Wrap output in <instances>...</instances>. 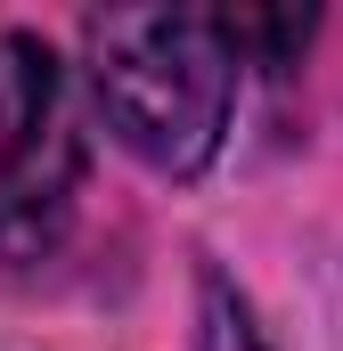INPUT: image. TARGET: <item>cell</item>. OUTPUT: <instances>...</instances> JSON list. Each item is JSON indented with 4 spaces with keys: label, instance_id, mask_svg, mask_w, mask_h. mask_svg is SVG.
<instances>
[{
    "label": "cell",
    "instance_id": "obj_1",
    "mask_svg": "<svg viewBox=\"0 0 343 351\" xmlns=\"http://www.w3.org/2000/svg\"><path fill=\"white\" fill-rule=\"evenodd\" d=\"M90 98L106 131L156 164V172H204L229 98H237V49L221 16L204 8H106L90 16Z\"/></svg>",
    "mask_w": 343,
    "mask_h": 351
},
{
    "label": "cell",
    "instance_id": "obj_2",
    "mask_svg": "<svg viewBox=\"0 0 343 351\" xmlns=\"http://www.w3.org/2000/svg\"><path fill=\"white\" fill-rule=\"evenodd\" d=\"M82 196V114L66 66L33 33H0V262H33L66 237Z\"/></svg>",
    "mask_w": 343,
    "mask_h": 351
},
{
    "label": "cell",
    "instance_id": "obj_3",
    "mask_svg": "<svg viewBox=\"0 0 343 351\" xmlns=\"http://www.w3.org/2000/svg\"><path fill=\"white\" fill-rule=\"evenodd\" d=\"M204 351H254V335H246V311H237L221 286H204Z\"/></svg>",
    "mask_w": 343,
    "mask_h": 351
}]
</instances>
